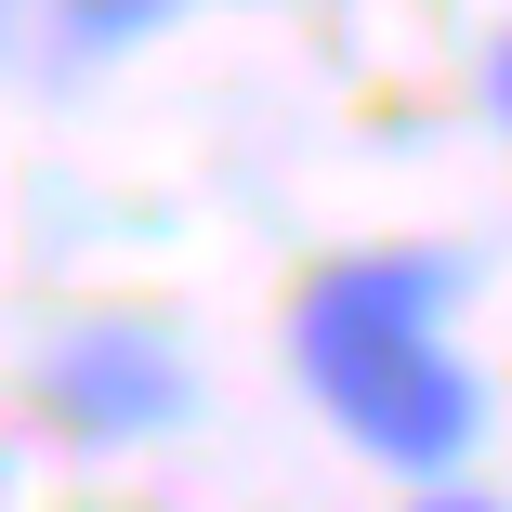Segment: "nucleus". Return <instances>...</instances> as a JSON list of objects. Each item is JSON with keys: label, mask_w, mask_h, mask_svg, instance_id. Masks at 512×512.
<instances>
[{"label": "nucleus", "mask_w": 512, "mask_h": 512, "mask_svg": "<svg viewBox=\"0 0 512 512\" xmlns=\"http://www.w3.org/2000/svg\"><path fill=\"white\" fill-rule=\"evenodd\" d=\"M0 53H14V0H0Z\"/></svg>", "instance_id": "obj_6"}, {"label": "nucleus", "mask_w": 512, "mask_h": 512, "mask_svg": "<svg viewBox=\"0 0 512 512\" xmlns=\"http://www.w3.org/2000/svg\"><path fill=\"white\" fill-rule=\"evenodd\" d=\"M27 407L66 434V447H158L184 407H197V368L158 316H66L27 368Z\"/></svg>", "instance_id": "obj_2"}, {"label": "nucleus", "mask_w": 512, "mask_h": 512, "mask_svg": "<svg viewBox=\"0 0 512 512\" xmlns=\"http://www.w3.org/2000/svg\"><path fill=\"white\" fill-rule=\"evenodd\" d=\"M447 302H460V250H342L289 302L302 394H316L381 473H421V486H447L486 447V381L447 342Z\"/></svg>", "instance_id": "obj_1"}, {"label": "nucleus", "mask_w": 512, "mask_h": 512, "mask_svg": "<svg viewBox=\"0 0 512 512\" xmlns=\"http://www.w3.org/2000/svg\"><path fill=\"white\" fill-rule=\"evenodd\" d=\"M486 119L512 132V27H499V53H486Z\"/></svg>", "instance_id": "obj_4"}, {"label": "nucleus", "mask_w": 512, "mask_h": 512, "mask_svg": "<svg viewBox=\"0 0 512 512\" xmlns=\"http://www.w3.org/2000/svg\"><path fill=\"white\" fill-rule=\"evenodd\" d=\"M171 14H184V0H53V40H66L79 66H106V53H145Z\"/></svg>", "instance_id": "obj_3"}, {"label": "nucleus", "mask_w": 512, "mask_h": 512, "mask_svg": "<svg viewBox=\"0 0 512 512\" xmlns=\"http://www.w3.org/2000/svg\"><path fill=\"white\" fill-rule=\"evenodd\" d=\"M407 512H499V499H486V486H421Z\"/></svg>", "instance_id": "obj_5"}]
</instances>
